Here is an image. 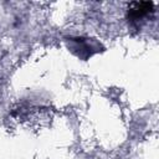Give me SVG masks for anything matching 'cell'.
I'll use <instances>...</instances> for the list:
<instances>
[{"instance_id":"cell-1","label":"cell","mask_w":159,"mask_h":159,"mask_svg":"<svg viewBox=\"0 0 159 159\" xmlns=\"http://www.w3.org/2000/svg\"><path fill=\"white\" fill-rule=\"evenodd\" d=\"M152 7H153V2H133L128 9L129 17L134 21L143 19L148 12L153 10Z\"/></svg>"}]
</instances>
